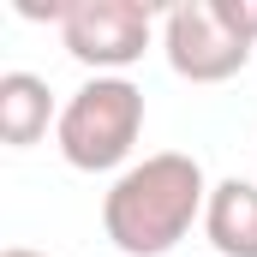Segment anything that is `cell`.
I'll list each match as a JSON object with an SVG mask.
<instances>
[{
  "label": "cell",
  "instance_id": "1",
  "mask_svg": "<svg viewBox=\"0 0 257 257\" xmlns=\"http://www.w3.org/2000/svg\"><path fill=\"white\" fill-rule=\"evenodd\" d=\"M209 209V180L186 150H156L102 192V233L126 257H168Z\"/></svg>",
  "mask_w": 257,
  "mask_h": 257
},
{
  "label": "cell",
  "instance_id": "2",
  "mask_svg": "<svg viewBox=\"0 0 257 257\" xmlns=\"http://www.w3.org/2000/svg\"><path fill=\"white\" fill-rule=\"evenodd\" d=\"M138 138H144V90L132 78H84L60 102L54 144L78 174H114V168L126 174Z\"/></svg>",
  "mask_w": 257,
  "mask_h": 257
},
{
  "label": "cell",
  "instance_id": "3",
  "mask_svg": "<svg viewBox=\"0 0 257 257\" xmlns=\"http://www.w3.org/2000/svg\"><path fill=\"white\" fill-rule=\"evenodd\" d=\"M251 36L233 0H180L162 12V54L186 84H227L251 60Z\"/></svg>",
  "mask_w": 257,
  "mask_h": 257
},
{
  "label": "cell",
  "instance_id": "4",
  "mask_svg": "<svg viewBox=\"0 0 257 257\" xmlns=\"http://www.w3.org/2000/svg\"><path fill=\"white\" fill-rule=\"evenodd\" d=\"M60 42L96 78H126V66L144 60V48L156 42V12L144 0H72Z\"/></svg>",
  "mask_w": 257,
  "mask_h": 257
},
{
  "label": "cell",
  "instance_id": "5",
  "mask_svg": "<svg viewBox=\"0 0 257 257\" xmlns=\"http://www.w3.org/2000/svg\"><path fill=\"white\" fill-rule=\"evenodd\" d=\"M48 126H60L54 90L36 72H0V144L6 150H30L42 144Z\"/></svg>",
  "mask_w": 257,
  "mask_h": 257
},
{
  "label": "cell",
  "instance_id": "6",
  "mask_svg": "<svg viewBox=\"0 0 257 257\" xmlns=\"http://www.w3.org/2000/svg\"><path fill=\"white\" fill-rule=\"evenodd\" d=\"M203 239L215 257H257V186L251 180H215L203 209Z\"/></svg>",
  "mask_w": 257,
  "mask_h": 257
},
{
  "label": "cell",
  "instance_id": "7",
  "mask_svg": "<svg viewBox=\"0 0 257 257\" xmlns=\"http://www.w3.org/2000/svg\"><path fill=\"white\" fill-rule=\"evenodd\" d=\"M233 12H239V24H245V36L257 42V0H233Z\"/></svg>",
  "mask_w": 257,
  "mask_h": 257
},
{
  "label": "cell",
  "instance_id": "8",
  "mask_svg": "<svg viewBox=\"0 0 257 257\" xmlns=\"http://www.w3.org/2000/svg\"><path fill=\"white\" fill-rule=\"evenodd\" d=\"M0 257H42V251H30V245H12V251H0Z\"/></svg>",
  "mask_w": 257,
  "mask_h": 257
}]
</instances>
